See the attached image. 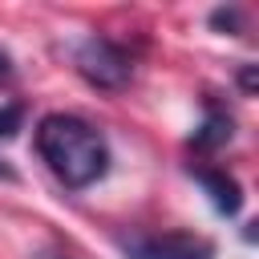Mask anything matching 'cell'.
I'll return each mask as SVG.
<instances>
[{"label":"cell","mask_w":259,"mask_h":259,"mask_svg":"<svg viewBox=\"0 0 259 259\" xmlns=\"http://www.w3.org/2000/svg\"><path fill=\"white\" fill-rule=\"evenodd\" d=\"M36 154L65 190H85L109 170V146L97 125L77 113H45L36 121Z\"/></svg>","instance_id":"1"},{"label":"cell","mask_w":259,"mask_h":259,"mask_svg":"<svg viewBox=\"0 0 259 259\" xmlns=\"http://www.w3.org/2000/svg\"><path fill=\"white\" fill-rule=\"evenodd\" d=\"M77 73L93 85V89H105V93H117L130 85L134 77V57L125 45L109 40V36H85L81 49H77Z\"/></svg>","instance_id":"2"},{"label":"cell","mask_w":259,"mask_h":259,"mask_svg":"<svg viewBox=\"0 0 259 259\" xmlns=\"http://www.w3.org/2000/svg\"><path fill=\"white\" fill-rule=\"evenodd\" d=\"M125 259H214V243L206 235L190 231H166V235H130L121 239Z\"/></svg>","instance_id":"3"},{"label":"cell","mask_w":259,"mask_h":259,"mask_svg":"<svg viewBox=\"0 0 259 259\" xmlns=\"http://www.w3.org/2000/svg\"><path fill=\"white\" fill-rule=\"evenodd\" d=\"M190 174L206 186V194H210V202H214V210L219 214H239V206H243V190H239V182L227 174V170H214V166H190Z\"/></svg>","instance_id":"4"},{"label":"cell","mask_w":259,"mask_h":259,"mask_svg":"<svg viewBox=\"0 0 259 259\" xmlns=\"http://www.w3.org/2000/svg\"><path fill=\"white\" fill-rule=\"evenodd\" d=\"M231 134H235V121H231V113H227V109H219L214 101H206V117H202V125L194 130V138H190V150H198V154H210V150L227 146V142H231Z\"/></svg>","instance_id":"5"},{"label":"cell","mask_w":259,"mask_h":259,"mask_svg":"<svg viewBox=\"0 0 259 259\" xmlns=\"http://www.w3.org/2000/svg\"><path fill=\"white\" fill-rule=\"evenodd\" d=\"M20 121H24V105H20V101L0 105V138H12V134L20 130Z\"/></svg>","instance_id":"6"},{"label":"cell","mask_w":259,"mask_h":259,"mask_svg":"<svg viewBox=\"0 0 259 259\" xmlns=\"http://www.w3.org/2000/svg\"><path fill=\"white\" fill-rule=\"evenodd\" d=\"M210 24H214V28L243 32V12H239V8H214V12H210Z\"/></svg>","instance_id":"7"},{"label":"cell","mask_w":259,"mask_h":259,"mask_svg":"<svg viewBox=\"0 0 259 259\" xmlns=\"http://www.w3.org/2000/svg\"><path fill=\"white\" fill-rule=\"evenodd\" d=\"M16 77V65H12V57L8 53H0V85H8Z\"/></svg>","instance_id":"8"},{"label":"cell","mask_w":259,"mask_h":259,"mask_svg":"<svg viewBox=\"0 0 259 259\" xmlns=\"http://www.w3.org/2000/svg\"><path fill=\"white\" fill-rule=\"evenodd\" d=\"M239 85H243V93H255V65H243V73H239Z\"/></svg>","instance_id":"9"},{"label":"cell","mask_w":259,"mask_h":259,"mask_svg":"<svg viewBox=\"0 0 259 259\" xmlns=\"http://www.w3.org/2000/svg\"><path fill=\"white\" fill-rule=\"evenodd\" d=\"M32 259H73L69 251H61V247H49V251H36Z\"/></svg>","instance_id":"10"}]
</instances>
